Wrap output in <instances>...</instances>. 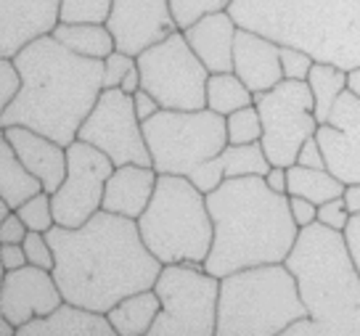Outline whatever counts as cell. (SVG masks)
Returning <instances> with one entry per match:
<instances>
[{
  "label": "cell",
  "instance_id": "1",
  "mask_svg": "<svg viewBox=\"0 0 360 336\" xmlns=\"http://www.w3.org/2000/svg\"><path fill=\"white\" fill-rule=\"evenodd\" d=\"M56 254V283L64 299L109 313L114 304L143 289H154L162 262L146 247L138 220L96 212L79 228L53 225L45 231Z\"/></svg>",
  "mask_w": 360,
  "mask_h": 336
},
{
  "label": "cell",
  "instance_id": "2",
  "mask_svg": "<svg viewBox=\"0 0 360 336\" xmlns=\"http://www.w3.org/2000/svg\"><path fill=\"white\" fill-rule=\"evenodd\" d=\"M13 61L22 72L24 88L0 109V127L24 124L61 146L75 143L103 93V58L77 56L53 34H45L24 45Z\"/></svg>",
  "mask_w": 360,
  "mask_h": 336
},
{
  "label": "cell",
  "instance_id": "3",
  "mask_svg": "<svg viewBox=\"0 0 360 336\" xmlns=\"http://www.w3.org/2000/svg\"><path fill=\"white\" fill-rule=\"evenodd\" d=\"M214 238L204 268L217 278L236 270L286 262L300 225L289 209V193H278L262 175L228 178L207 193Z\"/></svg>",
  "mask_w": 360,
  "mask_h": 336
},
{
  "label": "cell",
  "instance_id": "4",
  "mask_svg": "<svg viewBox=\"0 0 360 336\" xmlns=\"http://www.w3.org/2000/svg\"><path fill=\"white\" fill-rule=\"evenodd\" d=\"M307 318L289 325L286 336H360V268L345 231L318 223L300 228L286 257Z\"/></svg>",
  "mask_w": 360,
  "mask_h": 336
},
{
  "label": "cell",
  "instance_id": "5",
  "mask_svg": "<svg viewBox=\"0 0 360 336\" xmlns=\"http://www.w3.org/2000/svg\"><path fill=\"white\" fill-rule=\"evenodd\" d=\"M231 16L278 45L352 72L360 67V0H233Z\"/></svg>",
  "mask_w": 360,
  "mask_h": 336
},
{
  "label": "cell",
  "instance_id": "6",
  "mask_svg": "<svg viewBox=\"0 0 360 336\" xmlns=\"http://www.w3.org/2000/svg\"><path fill=\"white\" fill-rule=\"evenodd\" d=\"M302 318L307 307L286 262L255 265L220 278L217 336H281Z\"/></svg>",
  "mask_w": 360,
  "mask_h": 336
},
{
  "label": "cell",
  "instance_id": "7",
  "mask_svg": "<svg viewBox=\"0 0 360 336\" xmlns=\"http://www.w3.org/2000/svg\"><path fill=\"white\" fill-rule=\"evenodd\" d=\"M138 228L162 265H204V259L210 257L214 223L207 207V193L186 175H159L146 212L138 217Z\"/></svg>",
  "mask_w": 360,
  "mask_h": 336
},
{
  "label": "cell",
  "instance_id": "8",
  "mask_svg": "<svg viewBox=\"0 0 360 336\" xmlns=\"http://www.w3.org/2000/svg\"><path fill=\"white\" fill-rule=\"evenodd\" d=\"M151 164L159 175H191L228 146V124L212 109H159L143 122Z\"/></svg>",
  "mask_w": 360,
  "mask_h": 336
},
{
  "label": "cell",
  "instance_id": "9",
  "mask_svg": "<svg viewBox=\"0 0 360 336\" xmlns=\"http://www.w3.org/2000/svg\"><path fill=\"white\" fill-rule=\"evenodd\" d=\"M154 292L162 299L151 336H212L217 334L220 278L196 262L162 265Z\"/></svg>",
  "mask_w": 360,
  "mask_h": 336
},
{
  "label": "cell",
  "instance_id": "10",
  "mask_svg": "<svg viewBox=\"0 0 360 336\" xmlns=\"http://www.w3.org/2000/svg\"><path fill=\"white\" fill-rule=\"evenodd\" d=\"M135 61L143 77V88L162 103V109L193 112L207 106L210 69L193 53L183 30L148 45Z\"/></svg>",
  "mask_w": 360,
  "mask_h": 336
},
{
  "label": "cell",
  "instance_id": "11",
  "mask_svg": "<svg viewBox=\"0 0 360 336\" xmlns=\"http://www.w3.org/2000/svg\"><path fill=\"white\" fill-rule=\"evenodd\" d=\"M255 106L262 117V148L270 164L292 167L300 148L318 133L315 98L307 79H281L276 88L255 93Z\"/></svg>",
  "mask_w": 360,
  "mask_h": 336
},
{
  "label": "cell",
  "instance_id": "12",
  "mask_svg": "<svg viewBox=\"0 0 360 336\" xmlns=\"http://www.w3.org/2000/svg\"><path fill=\"white\" fill-rule=\"evenodd\" d=\"M79 141H88L101 148L114 164H151L143 122L135 112V101L122 88H103L98 103L77 133Z\"/></svg>",
  "mask_w": 360,
  "mask_h": 336
},
{
  "label": "cell",
  "instance_id": "13",
  "mask_svg": "<svg viewBox=\"0 0 360 336\" xmlns=\"http://www.w3.org/2000/svg\"><path fill=\"white\" fill-rule=\"evenodd\" d=\"M67 178L56 188V193H51L53 214H56V225L79 228L88 223L93 214L103 209L106 180L112 178L117 164L101 148H96L88 141H79V138L67 146Z\"/></svg>",
  "mask_w": 360,
  "mask_h": 336
},
{
  "label": "cell",
  "instance_id": "14",
  "mask_svg": "<svg viewBox=\"0 0 360 336\" xmlns=\"http://www.w3.org/2000/svg\"><path fill=\"white\" fill-rule=\"evenodd\" d=\"M64 302L53 270L24 265L3 273L0 283V315L8 318L16 328L30 323L34 318L53 313Z\"/></svg>",
  "mask_w": 360,
  "mask_h": 336
},
{
  "label": "cell",
  "instance_id": "15",
  "mask_svg": "<svg viewBox=\"0 0 360 336\" xmlns=\"http://www.w3.org/2000/svg\"><path fill=\"white\" fill-rule=\"evenodd\" d=\"M106 27L117 40V51L141 56L148 45L178 32L169 0H114Z\"/></svg>",
  "mask_w": 360,
  "mask_h": 336
},
{
  "label": "cell",
  "instance_id": "16",
  "mask_svg": "<svg viewBox=\"0 0 360 336\" xmlns=\"http://www.w3.org/2000/svg\"><path fill=\"white\" fill-rule=\"evenodd\" d=\"M318 143L326 154V169L342 183H360V96L345 90L328 122L318 124Z\"/></svg>",
  "mask_w": 360,
  "mask_h": 336
},
{
  "label": "cell",
  "instance_id": "17",
  "mask_svg": "<svg viewBox=\"0 0 360 336\" xmlns=\"http://www.w3.org/2000/svg\"><path fill=\"white\" fill-rule=\"evenodd\" d=\"M61 0H0V56L13 58L24 45L53 34Z\"/></svg>",
  "mask_w": 360,
  "mask_h": 336
},
{
  "label": "cell",
  "instance_id": "18",
  "mask_svg": "<svg viewBox=\"0 0 360 336\" xmlns=\"http://www.w3.org/2000/svg\"><path fill=\"white\" fill-rule=\"evenodd\" d=\"M0 135L11 141L13 151L27 164V169L43 180V188L48 193H56V188L64 183L69 169L67 146H61L58 141L37 133V130H30L24 124L0 127Z\"/></svg>",
  "mask_w": 360,
  "mask_h": 336
},
{
  "label": "cell",
  "instance_id": "19",
  "mask_svg": "<svg viewBox=\"0 0 360 336\" xmlns=\"http://www.w3.org/2000/svg\"><path fill=\"white\" fill-rule=\"evenodd\" d=\"M233 72L252 93H265L283 79L281 45L255 30L238 27L233 45Z\"/></svg>",
  "mask_w": 360,
  "mask_h": 336
},
{
  "label": "cell",
  "instance_id": "20",
  "mask_svg": "<svg viewBox=\"0 0 360 336\" xmlns=\"http://www.w3.org/2000/svg\"><path fill=\"white\" fill-rule=\"evenodd\" d=\"M238 24L231 11H217L202 16L188 30H183L193 53L202 58L204 67L214 72H233V45H236Z\"/></svg>",
  "mask_w": 360,
  "mask_h": 336
},
{
  "label": "cell",
  "instance_id": "21",
  "mask_svg": "<svg viewBox=\"0 0 360 336\" xmlns=\"http://www.w3.org/2000/svg\"><path fill=\"white\" fill-rule=\"evenodd\" d=\"M159 172L154 164H120L106 180L103 209L138 220L146 212L148 202L157 190Z\"/></svg>",
  "mask_w": 360,
  "mask_h": 336
},
{
  "label": "cell",
  "instance_id": "22",
  "mask_svg": "<svg viewBox=\"0 0 360 336\" xmlns=\"http://www.w3.org/2000/svg\"><path fill=\"white\" fill-rule=\"evenodd\" d=\"M19 336H117V331L106 313L64 299L53 313L24 323Z\"/></svg>",
  "mask_w": 360,
  "mask_h": 336
},
{
  "label": "cell",
  "instance_id": "23",
  "mask_svg": "<svg viewBox=\"0 0 360 336\" xmlns=\"http://www.w3.org/2000/svg\"><path fill=\"white\" fill-rule=\"evenodd\" d=\"M159 310H162V299L157 297V292L143 289V292H135L120 299L106 315L117 336H146L151 334V325L157 321Z\"/></svg>",
  "mask_w": 360,
  "mask_h": 336
},
{
  "label": "cell",
  "instance_id": "24",
  "mask_svg": "<svg viewBox=\"0 0 360 336\" xmlns=\"http://www.w3.org/2000/svg\"><path fill=\"white\" fill-rule=\"evenodd\" d=\"M40 190H45L43 180L27 169V164L13 151L11 141L0 135V199H6L13 209H19Z\"/></svg>",
  "mask_w": 360,
  "mask_h": 336
},
{
  "label": "cell",
  "instance_id": "25",
  "mask_svg": "<svg viewBox=\"0 0 360 336\" xmlns=\"http://www.w3.org/2000/svg\"><path fill=\"white\" fill-rule=\"evenodd\" d=\"M61 45H67L69 51H75L77 56L85 58H106L109 53L117 51V40H114L112 30L106 24H64L58 22V27L53 30Z\"/></svg>",
  "mask_w": 360,
  "mask_h": 336
},
{
  "label": "cell",
  "instance_id": "26",
  "mask_svg": "<svg viewBox=\"0 0 360 336\" xmlns=\"http://www.w3.org/2000/svg\"><path fill=\"white\" fill-rule=\"evenodd\" d=\"M286 169H289V193L292 196H304L318 207L337 199V196H345L347 183H342L328 169L304 167V164H292Z\"/></svg>",
  "mask_w": 360,
  "mask_h": 336
},
{
  "label": "cell",
  "instance_id": "27",
  "mask_svg": "<svg viewBox=\"0 0 360 336\" xmlns=\"http://www.w3.org/2000/svg\"><path fill=\"white\" fill-rule=\"evenodd\" d=\"M307 82H310V90H313L318 122H328L334 103L349 85V72L342 67H334V64H326V61H315Z\"/></svg>",
  "mask_w": 360,
  "mask_h": 336
},
{
  "label": "cell",
  "instance_id": "28",
  "mask_svg": "<svg viewBox=\"0 0 360 336\" xmlns=\"http://www.w3.org/2000/svg\"><path fill=\"white\" fill-rule=\"evenodd\" d=\"M255 93L247 88V82L236 72H214L207 79V109L223 114H233L236 109L252 106Z\"/></svg>",
  "mask_w": 360,
  "mask_h": 336
},
{
  "label": "cell",
  "instance_id": "29",
  "mask_svg": "<svg viewBox=\"0 0 360 336\" xmlns=\"http://www.w3.org/2000/svg\"><path fill=\"white\" fill-rule=\"evenodd\" d=\"M217 167L223 169L225 180L228 178H247V175H268L270 159L259 141L255 143H228V146L214 157Z\"/></svg>",
  "mask_w": 360,
  "mask_h": 336
},
{
  "label": "cell",
  "instance_id": "30",
  "mask_svg": "<svg viewBox=\"0 0 360 336\" xmlns=\"http://www.w3.org/2000/svg\"><path fill=\"white\" fill-rule=\"evenodd\" d=\"M225 124H228V143H255V141H262V117H259V109L255 103L228 114Z\"/></svg>",
  "mask_w": 360,
  "mask_h": 336
},
{
  "label": "cell",
  "instance_id": "31",
  "mask_svg": "<svg viewBox=\"0 0 360 336\" xmlns=\"http://www.w3.org/2000/svg\"><path fill=\"white\" fill-rule=\"evenodd\" d=\"M114 0H61V22L64 24H106Z\"/></svg>",
  "mask_w": 360,
  "mask_h": 336
},
{
  "label": "cell",
  "instance_id": "32",
  "mask_svg": "<svg viewBox=\"0 0 360 336\" xmlns=\"http://www.w3.org/2000/svg\"><path fill=\"white\" fill-rule=\"evenodd\" d=\"M231 3L233 0H169V8H172L178 30H188L207 13L228 11Z\"/></svg>",
  "mask_w": 360,
  "mask_h": 336
},
{
  "label": "cell",
  "instance_id": "33",
  "mask_svg": "<svg viewBox=\"0 0 360 336\" xmlns=\"http://www.w3.org/2000/svg\"><path fill=\"white\" fill-rule=\"evenodd\" d=\"M16 212H19V217L27 223L30 231H40V233H45V231H51V228L56 225V214H53V196H51L48 190H40L37 196L27 199Z\"/></svg>",
  "mask_w": 360,
  "mask_h": 336
},
{
  "label": "cell",
  "instance_id": "34",
  "mask_svg": "<svg viewBox=\"0 0 360 336\" xmlns=\"http://www.w3.org/2000/svg\"><path fill=\"white\" fill-rule=\"evenodd\" d=\"M22 247H24V252H27L30 265H37V268H45V270L56 268V254H53V247H51V241H48L45 233L30 231Z\"/></svg>",
  "mask_w": 360,
  "mask_h": 336
},
{
  "label": "cell",
  "instance_id": "35",
  "mask_svg": "<svg viewBox=\"0 0 360 336\" xmlns=\"http://www.w3.org/2000/svg\"><path fill=\"white\" fill-rule=\"evenodd\" d=\"M313 64H315V58L310 56V53H304L300 48H292V45H281L283 79H307Z\"/></svg>",
  "mask_w": 360,
  "mask_h": 336
},
{
  "label": "cell",
  "instance_id": "36",
  "mask_svg": "<svg viewBox=\"0 0 360 336\" xmlns=\"http://www.w3.org/2000/svg\"><path fill=\"white\" fill-rule=\"evenodd\" d=\"M24 77L13 58H0V109H6L8 103L22 93Z\"/></svg>",
  "mask_w": 360,
  "mask_h": 336
},
{
  "label": "cell",
  "instance_id": "37",
  "mask_svg": "<svg viewBox=\"0 0 360 336\" xmlns=\"http://www.w3.org/2000/svg\"><path fill=\"white\" fill-rule=\"evenodd\" d=\"M138 61L135 56L124 53V51H114L103 58V88H120L122 85L124 75L135 67Z\"/></svg>",
  "mask_w": 360,
  "mask_h": 336
},
{
  "label": "cell",
  "instance_id": "38",
  "mask_svg": "<svg viewBox=\"0 0 360 336\" xmlns=\"http://www.w3.org/2000/svg\"><path fill=\"white\" fill-rule=\"evenodd\" d=\"M349 217H352V212L347 209L345 196H337V199H331V202L318 207V223L328 225L334 231H345L349 225Z\"/></svg>",
  "mask_w": 360,
  "mask_h": 336
},
{
  "label": "cell",
  "instance_id": "39",
  "mask_svg": "<svg viewBox=\"0 0 360 336\" xmlns=\"http://www.w3.org/2000/svg\"><path fill=\"white\" fill-rule=\"evenodd\" d=\"M27 233H30V228L19 217V212H13L6 220H0V244H24Z\"/></svg>",
  "mask_w": 360,
  "mask_h": 336
},
{
  "label": "cell",
  "instance_id": "40",
  "mask_svg": "<svg viewBox=\"0 0 360 336\" xmlns=\"http://www.w3.org/2000/svg\"><path fill=\"white\" fill-rule=\"evenodd\" d=\"M289 209H292L294 223L300 228H307V225H313L318 220V204H313L304 196H292L289 193Z\"/></svg>",
  "mask_w": 360,
  "mask_h": 336
},
{
  "label": "cell",
  "instance_id": "41",
  "mask_svg": "<svg viewBox=\"0 0 360 336\" xmlns=\"http://www.w3.org/2000/svg\"><path fill=\"white\" fill-rule=\"evenodd\" d=\"M297 164L326 169V154H323V148H321V143H318V138H315V135H310V138L302 143V148H300V157H297Z\"/></svg>",
  "mask_w": 360,
  "mask_h": 336
},
{
  "label": "cell",
  "instance_id": "42",
  "mask_svg": "<svg viewBox=\"0 0 360 336\" xmlns=\"http://www.w3.org/2000/svg\"><path fill=\"white\" fill-rule=\"evenodd\" d=\"M0 262H3V273L30 265L27 252H24L22 244H3V247H0Z\"/></svg>",
  "mask_w": 360,
  "mask_h": 336
},
{
  "label": "cell",
  "instance_id": "43",
  "mask_svg": "<svg viewBox=\"0 0 360 336\" xmlns=\"http://www.w3.org/2000/svg\"><path fill=\"white\" fill-rule=\"evenodd\" d=\"M133 101H135V112H138V117H141V122H146V119H151L154 114L162 109V103L148 93L146 88H141L138 93L133 96Z\"/></svg>",
  "mask_w": 360,
  "mask_h": 336
},
{
  "label": "cell",
  "instance_id": "44",
  "mask_svg": "<svg viewBox=\"0 0 360 336\" xmlns=\"http://www.w3.org/2000/svg\"><path fill=\"white\" fill-rule=\"evenodd\" d=\"M265 183L278 193H289V169L281 167V164H273L270 172L265 175Z\"/></svg>",
  "mask_w": 360,
  "mask_h": 336
},
{
  "label": "cell",
  "instance_id": "45",
  "mask_svg": "<svg viewBox=\"0 0 360 336\" xmlns=\"http://www.w3.org/2000/svg\"><path fill=\"white\" fill-rule=\"evenodd\" d=\"M345 235H347L349 252H352V257H355V262H358V268H360V214H352V217H349V225L345 228Z\"/></svg>",
  "mask_w": 360,
  "mask_h": 336
},
{
  "label": "cell",
  "instance_id": "46",
  "mask_svg": "<svg viewBox=\"0 0 360 336\" xmlns=\"http://www.w3.org/2000/svg\"><path fill=\"white\" fill-rule=\"evenodd\" d=\"M120 88L124 90V93H130V96H135L138 90L143 88V77H141V69H138V64H135L127 75H124V79H122V85Z\"/></svg>",
  "mask_w": 360,
  "mask_h": 336
},
{
  "label": "cell",
  "instance_id": "47",
  "mask_svg": "<svg viewBox=\"0 0 360 336\" xmlns=\"http://www.w3.org/2000/svg\"><path fill=\"white\" fill-rule=\"evenodd\" d=\"M345 202L352 214H360V183H349L345 188Z\"/></svg>",
  "mask_w": 360,
  "mask_h": 336
},
{
  "label": "cell",
  "instance_id": "48",
  "mask_svg": "<svg viewBox=\"0 0 360 336\" xmlns=\"http://www.w3.org/2000/svg\"><path fill=\"white\" fill-rule=\"evenodd\" d=\"M0 336H19V328L8 318H0Z\"/></svg>",
  "mask_w": 360,
  "mask_h": 336
},
{
  "label": "cell",
  "instance_id": "49",
  "mask_svg": "<svg viewBox=\"0 0 360 336\" xmlns=\"http://www.w3.org/2000/svg\"><path fill=\"white\" fill-rule=\"evenodd\" d=\"M347 88L352 90L355 96H360V67L349 72V85H347Z\"/></svg>",
  "mask_w": 360,
  "mask_h": 336
}]
</instances>
